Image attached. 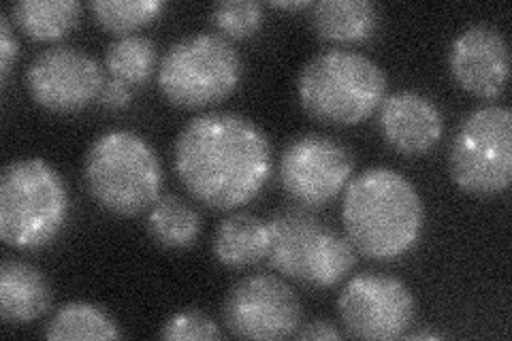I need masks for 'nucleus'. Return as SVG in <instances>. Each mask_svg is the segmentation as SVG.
I'll return each instance as SVG.
<instances>
[{"mask_svg": "<svg viewBox=\"0 0 512 341\" xmlns=\"http://www.w3.org/2000/svg\"><path fill=\"white\" fill-rule=\"evenodd\" d=\"M173 167L199 203L231 211L250 203L271 173V145L250 118L210 111L192 118L175 139Z\"/></svg>", "mask_w": 512, "mask_h": 341, "instance_id": "1", "label": "nucleus"}, {"mask_svg": "<svg viewBox=\"0 0 512 341\" xmlns=\"http://www.w3.org/2000/svg\"><path fill=\"white\" fill-rule=\"evenodd\" d=\"M342 222L359 254L374 261H395L419 243L425 205L406 175L374 167L344 188Z\"/></svg>", "mask_w": 512, "mask_h": 341, "instance_id": "2", "label": "nucleus"}, {"mask_svg": "<svg viewBox=\"0 0 512 341\" xmlns=\"http://www.w3.org/2000/svg\"><path fill=\"white\" fill-rule=\"evenodd\" d=\"M387 73L355 50L331 47L318 52L299 71V101L323 124L355 126L380 109L387 99Z\"/></svg>", "mask_w": 512, "mask_h": 341, "instance_id": "3", "label": "nucleus"}, {"mask_svg": "<svg viewBox=\"0 0 512 341\" xmlns=\"http://www.w3.org/2000/svg\"><path fill=\"white\" fill-rule=\"evenodd\" d=\"M90 197L109 214L131 218L148 211L163 188V165L152 145L133 131L96 137L84 158Z\"/></svg>", "mask_w": 512, "mask_h": 341, "instance_id": "4", "label": "nucleus"}, {"mask_svg": "<svg viewBox=\"0 0 512 341\" xmlns=\"http://www.w3.org/2000/svg\"><path fill=\"white\" fill-rule=\"evenodd\" d=\"M69 216L62 175L43 158L13 160L0 173V239L15 250L52 243Z\"/></svg>", "mask_w": 512, "mask_h": 341, "instance_id": "5", "label": "nucleus"}, {"mask_svg": "<svg viewBox=\"0 0 512 341\" xmlns=\"http://www.w3.org/2000/svg\"><path fill=\"white\" fill-rule=\"evenodd\" d=\"M267 261L291 280L314 288L340 284L355 269L359 252L350 239L320 222L306 209L271 216Z\"/></svg>", "mask_w": 512, "mask_h": 341, "instance_id": "6", "label": "nucleus"}, {"mask_svg": "<svg viewBox=\"0 0 512 341\" xmlns=\"http://www.w3.org/2000/svg\"><path fill=\"white\" fill-rule=\"evenodd\" d=\"M244 60L235 45L212 32L175 41L158 67V88L180 109H203L222 103L237 90Z\"/></svg>", "mask_w": 512, "mask_h": 341, "instance_id": "7", "label": "nucleus"}, {"mask_svg": "<svg viewBox=\"0 0 512 341\" xmlns=\"http://www.w3.org/2000/svg\"><path fill=\"white\" fill-rule=\"evenodd\" d=\"M453 182L474 197H493L512 182V113L504 105L474 109L448 150Z\"/></svg>", "mask_w": 512, "mask_h": 341, "instance_id": "8", "label": "nucleus"}, {"mask_svg": "<svg viewBox=\"0 0 512 341\" xmlns=\"http://www.w3.org/2000/svg\"><path fill=\"white\" fill-rule=\"evenodd\" d=\"M338 316L355 339H399L416 318L412 290L393 275L359 273L338 297Z\"/></svg>", "mask_w": 512, "mask_h": 341, "instance_id": "9", "label": "nucleus"}, {"mask_svg": "<svg viewBox=\"0 0 512 341\" xmlns=\"http://www.w3.org/2000/svg\"><path fill=\"white\" fill-rule=\"evenodd\" d=\"M301 301L284 280L269 273L235 282L222 305L224 327L242 339H286L301 327Z\"/></svg>", "mask_w": 512, "mask_h": 341, "instance_id": "10", "label": "nucleus"}, {"mask_svg": "<svg viewBox=\"0 0 512 341\" xmlns=\"http://www.w3.org/2000/svg\"><path fill=\"white\" fill-rule=\"evenodd\" d=\"M355 160L344 143L325 135H303L280 158L284 192L301 207H323L348 186Z\"/></svg>", "mask_w": 512, "mask_h": 341, "instance_id": "11", "label": "nucleus"}, {"mask_svg": "<svg viewBox=\"0 0 512 341\" xmlns=\"http://www.w3.org/2000/svg\"><path fill=\"white\" fill-rule=\"evenodd\" d=\"M105 75L99 60L73 45H56L32 58L26 90L52 113H77L99 101Z\"/></svg>", "mask_w": 512, "mask_h": 341, "instance_id": "12", "label": "nucleus"}, {"mask_svg": "<svg viewBox=\"0 0 512 341\" xmlns=\"http://www.w3.org/2000/svg\"><path fill=\"white\" fill-rule=\"evenodd\" d=\"M448 67L457 84L472 96L500 99L508 86L510 45L495 26H468L451 45Z\"/></svg>", "mask_w": 512, "mask_h": 341, "instance_id": "13", "label": "nucleus"}, {"mask_svg": "<svg viewBox=\"0 0 512 341\" xmlns=\"http://www.w3.org/2000/svg\"><path fill=\"white\" fill-rule=\"evenodd\" d=\"M380 131L393 150L406 156H421L434 150L444 133L438 105L425 94L399 90L380 105Z\"/></svg>", "mask_w": 512, "mask_h": 341, "instance_id": "14", "label": "nucleus"}, {"mask_svg": "<svg viewBox=\"0 0 512 341\" xmlns=\"http://www.w3.org/2000/svg\"><path fill=\"white\" fill-rule=\"evenodd\" d=\"M54 303L52 284L41 269L22 261L0 265V316L7 322H32L50 312Z\"/></svg>", "mask_w": 512, "mask_h": 341, "instance_id": "15", "label": "nucleus"}, {"mask_svg": "<svg viewBox=\"0 0 512 341\" xmlns=\"http://www.w3.org/2000/svg\"><path fill=\"white\" fill-rule=\"evenodd\" d=\"M312 26L329 43H365L378 32L380 9L370 0H320L312 5Z\"/></svg>", "mask_w": 512, "mask_h": 341, "instance_id": "16", "label": "nucleus"}, {"mask_svg": "<svg viewBox=\"0 0 512 341\" xmlns=\"http://www.w3.org/2000/svg\"><path fill=\"white\" fill-rule=\"evenodd\" d=\"M269 243V222L246 211H237L218 224L212 250L220 265L242 269L267 258Z\"/></svg>", "mask_w": 512, "mask_h": 341, "instance_id": "17", "label": "nucleus"}, {"mask_svg": "<svg viewBox=\"0 0 512 341\" xmlns=\"http://www.w3.org/2000/svg\"><path fill=\"white\" fill-rule=\"evenodd\" d=\"M82 11L77 0H20L11 7V18L30 39L58 41L77 28Z\"/></svg>", "mask_w": 512, "mask_h": 341, "instance_id": "18", "label": "nucleus"}, {"mask_svg": "<svg viewBox=\"0 0 512 341\" xmlns=\"http://www.w3.org/2000/svg\"><path fill=\"white\" fill-rule=\"evenodd\" d=\"M148 233L158 246L167 250H186L201 233V216L178 194H165L150 207Z\"/></svg>", "mask_w": 512, "mask_h": 341, "instance_id": "19", "label": "nucleus"}, {"mask_svg": "<svg viewBox=\"0 0 512 341\" xmlns=\"http://www.w3.org/2000/svg\"><path fill=\"white\" fill-rule=\"evenodd\" d=\"M43 335L54 341L64 339H120L122 331L116 320L101 305L88 301H73L62 305L45 324Z\"/></svg>", "mask_w": 512, "mask_h": 341, "instance_id": "20", "label": "nucleus"}, {"mask_svg": "<svg viewBox=\"0 0 512 341\" xmlns=\"http://www.w3.org/2000/svg\"><path fill=\"white\" fill-rule=\"evenodd\" d=\"M158 60L156 43L141 35L116 37L107 45L105 67L114 79L128 86H141L154 75Z\"/></svg>", "mask_w": 512, "mask_h": 341, "instance_id": "21", "label": "nucleus"}, {"mask_svg": "<svg viewBox=\"0 0 512 341\" xmlns=\"http://www.w3.org/2000/svg\"><path fill=\"white\" fill-rule=\"evenodd\" d=\"M88 9L101 28L124 37L152 24L165 11V3L160 0H94Z\"/></svg>", "mask_w": 512, "mask_h": 341, "instance_id": "22", "label": "nucleus"}, {"mask_svg": "<svg viewBox=\"0 0 512 341\" xmlns=\"http://www.w3.org/2000/svg\"><path fill=\"white\" fill-rule=\"evenodd\" d=\"M210 20L224 39H250L263 26V7L254 0H220L210 11Z\"/></svg>", "mask_w": 512, "mask_h": 341, "instance_id": "23", "label": "nucleus"}, {"mask_svg": "<svg viewBox=\"0 0 512 341\" xmlns=\"http://www.w3.org/2000/svg\"><path fill=\"white\" fill-rule=\"evenodd\" d=\"M160 337L169 341H214L222 331L212 316L201 310H184L173 314L160 329Z\"/></svg>", "mask_w": 512, "mask_h": 341, "instance_id": "24", "label": "nucleus"}, {"mask_svg": "<svg viewBox=\"0 0 512 341\" xmlns=\"http://www.w3.org/2000/svg\"><path fill=\"white\" fill-rule=\"evenodd\" d=\"M18 47V39L13 37L11 18L9 15H3V18H0V81H3V86L7 84L13 60L18 56Z\"/></svg>", "mask_w": 512, "mask_h": 341, "instance_id": "25", "label": "nucleus"}, {"mask_svg": "<svg viewBox=\"0 0 512 341\" xmlns=\"http://www.w3.org/2000/svg\"><path fill=\"white\" fill-rule=\"evenodd\" d=\"M131 99H133V90L128 84H124V81L120 79H105V84L101 88V94H99V103L109 109V111H120V109H126L128 105H131Z\"/></svg>", "mask_w": 512, "mask_h": 341, "instance_id": "26", "label": "nucleus"}, {"mask_svg": "<svg viewBox=\"0 0 512 341\" xmlns=\"http://www.w3.org/2000/svg\"><path fill=\"white\" fill-rule=\"evenodd\" d=\"M295 337L303 339V341L306 339L308 341H327V339H342V331L335 327L333 322L316 318V320L301 324V329H297Z\"/></svg>", "mask_w": 512, "mask_h": 341, "instance_id": "27", "label": "nucleus"}, {"mask_svg": "<svg viewBox=\"0 0 512 341\" xmlns=\"http://www.w3.org/2000/svg\"><path fill=\"white\" fill-rule=\"evenodd\" d=\"M271 7L299 11V9H310L312 3H310V0H291V3H282V0H271Z\"/></svg>", "mask_w": 512, "mask_h": 341, "instance_id": "28", "label": "nucleus"}, {"mask_svg": "<svg viewBox=\"0 0 512 341\" xmlns=\"http://www.w3.org/2000/svg\"><path fill=\"white\" fill-rule=\"evenodd\" d=\"M406 339H442L444 335L442 333H436V331H408L406 335H404Z\"/></svg>", "mask_w": 512, "mask_h": 341, "instance_id": "29", "label": "nucleus"}]
</instances>
